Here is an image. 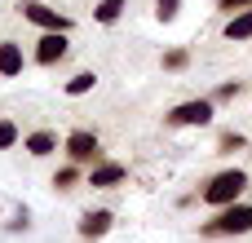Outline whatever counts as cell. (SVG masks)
Here are the masks:
<instances>
[{
  "mask_svg": "<svg viewBox=\"0 0 252 243\" xmlns=\"http://www.w3.org/2000/svg\"><path fill=\"white\" fill-rule=\"evenodd\" d=\"M111 226H115V213H111V208H89V213L75 221V235L84 243H97V239L111 235Z\"/></svg>",
  "mask_w": 252,
  "mask_h": 243,
  "instance_id": "cell-6",
  "label": "cell"
},
{
  "mask_svg": "<svg viewBox=\"0 0 252 243\" xmlns=\"http://www.w3.org/2000/svg\"><path fill=\"white\" fill-rule=\"evenodd\" d=\"M27 226H31V213L18 204V208L9 213V221H4V230H9V235H18V230H27Z\"/></svg>",
  "mask_w": 252,
  "mask_h": 243,
  "instance_id": "cell-19",
  "label": "cell"
},
{
  "mask_svg": "<svg viewBox=\"0 0 252 243\" xmlns=\"http://www.w3.org/2000/svg\"><path fill=\"white\" fill-rule=\"evenodd\" d=\"M159 62H164V71H186L190 66V49H168Z\"/></svg>",
  "mask_w": 252,
  "mask_h": 243,
  "instance_id": "cell-16",
  "label": "cell"
},
{
  "mask_svg": "<svg viewBox=\"0 0 252 243\" xmlns=\"http://www.w3.org/2000/svg\"><path fill=\"white\" fill-rule=\"evenodd\" d=\"M124 182H128V168H124V164H115V159L93 164V168H89V177H84V186H93V190H115V186H124Z\"/></svg>",
  "mask_w": 252,
  "mask_h": 243,
  "instance_id": "cell-8",
  "label": "cell"
},
{
  "mask_svg": "<svg viewBox=\"0 0 252 243\" xmlns=\"http://www.w3.org/2000/svg\"><path fill=\"white\" fill-rule=\"evenodd\" d=\"M248 146V137L239 133V128H221L217 133V155H235V151H244Z\"/></svg>",
  "mask_w": 252,
  "mask_h": 243,
  "instance_id": "cell-14",
  "label": "cell"
},
{
  "mask_svg": "<svg viewBox=\"0 0 252 243\" xmlns=\"http://www.w3.org/2000/svg\"><path fill=\"white\" fill-rule=\"evenodd\" d=\"M199 235H204V239H244V235H252V204L239 199V204H230V208H217V217L204 221Z\"/></svg>",
  "mask_w": 252,
  "mask_h": 243,
  "instance_id": "cell-2",
  "label": "cell"
},
{
  "mask_svg": "<svg viewBox=\"0 0 252 243\" xmlns=\"http://www.w3.org/2000/svg\"><path fill=\"white\" fill-rule=\"evenodd\" d=\"M62 151H66V164H75V168L102 164V137H97L93 128H71V133L62 137Z\"/></svg>",
  "mask_w": 252,
  "mask_h": 243,
  "instance_id": "cell-3",
  "label": "cell"
},
{
  "mask_svg": "<svg viewBox=\"0 0 252 243\" xmlns=\"http://www.w3.org/2000/svg\"><path fill=\"white\" fill-rule=\"evenodd\" d=\"M217 9H221L226 18H235V13H244V9H252V0H217Z\"/></svg>",
  "mask_w": 252,
  "mask_h": 243,
  "instance_id": "cell-21",
  "label": "cell"
},
{
  "mask_svg": "<svg viewBox=\"0 0 252 243\" xmlns=\"http://www.w3.org/2000/svg\"><path fill=\"white\" fill-rule=\"evenodd\" d=\"M248 186H252V177L244 168H221V173H213V177L199 186V204H208V208H230V204L244 199Z\"/></svg>",
  "mask_w": 252,
  "mask_h": 243,
  "instance_id": "cell-1",
  "label": "cell"
},
{
  "mask_svg": "<svg viewBox=\"0 0 252 243\" xmlns=\"http://www.w3.org/2000/svg\"><path fill=\"white\" fill-rule=\"evenodd\" d=\"M66 53H71V40H66L62 31H44V35L35 40V53H31V62H40V66H58Z\"/></svg>",
  "mask_w": 252,
  "mask_h": 243,
  "instance_id": "cell-7",
  "label": "cell"
},
{
  "mask_svg": "<svg viewBox=\"0 0 252 243\" xmlns=\"http://www.w3.org/2000/svg\"><path fill=\"white\" fill-rule=\"evenodd\" d=\"M244 80H226V84H217V93H213V102H235V97H244Z\"/></svg>",
  "mask_w": 252,
  "mask_h": 243,
  "instance_id": "cell-17",
  "label": "cell"
},
{
  "mask_svg": "<svg viewBox=\"0 0 252 243\" xmlns=\"http://www.w3.org/2000/svg\"><path fill=\"white\" fill-rule=\"evenodd\" d=\"M18 13H22L31 27H40V31H62V35H71V27H75L66 13H58V9H53V4H44V0H22V4H18Z\"/></svg>",
  "mask_w": 252,
  "mask_h": 243,
  "instance_id": "cell-5",
  "label": "cell"
},
{
  "mask_svg": "<svg viewBox=\"0 0 252 243\" xmlns=\"http://www.w3.org/2000/svg\"><path fill=\"white\" fill-rule=\"evenodd\" d=\"M177 13H182V0H155V18L159 22H177Z\"/></svg>",
  "mask_w": 252,
  "mask_h": 243,
  "instance_id": "cell-20",
  "label": "cell"
},
{
  "mask_svg": "<svg viewBox=\"0 0 252 243\" xmlns=\"http://www.w3.org/2000/svg\"><path fill=\"white\" fill-rule=\"evenodd\" d=\"M18 142H22V133H18V124L0 115V151H13Z\"/></svg>",
  "mask_w": 252,
  "mask_h": 243,
  "instance_id": "cell-18",
  "label": "cell"
},
{
  "mask_svg": "<svg viewBox=\"0 0 252 243\" xmlns=\"http://www.w3.org/2000/svg\"><path fill=\"white\" fill-rule=\"evenodd\" d=\"M80 182H84V173H80L75 164H62V168L53 173V190H62V195H66V190H75Z\"/></svg>",
  "mask_w": 252,
  "mask_h": 243,
  "instance_id": "cell-15",
  "label": "cell"
},
{
  "mask_svg": "<svg viewBox=\"0 0 252 243\" xmlns=\"http://www.w3.org/2000/svg\"><path fill=\"white\" fill-rule=\"evenodd\" d=\"M22 151H27L31 159H49V155L58 151V133H53V128H35V133L22 137Z\"/></svg>",
  "mask_w": 252,
  "mask_h": 243,
  "instance_id": "cell-10",
  "label": "cell"
},
{
  "mask_svg": "<svg viewBox=\"0 0 252 243\" xmlns=\"http://www.w3.org/2000/svg\"><path fill=\"white\" fill-rule=\"evenodd\" d=\"M27 71V53L18 40H0V80H18Z\"/></svg>",
  "mask_w": 252,
  "mask_h": 243,
  "instance_id": "cell-9",
  "label": "cell"
},
{
  "mask_svg": "<svg viewBox=\"0 0 252 243\" xmlns=\"http://www.w3.org/2000/svg\"><path fill=\"white\" fill-rule=\"evenodd\" d=\"M93 89H97V71H75V75L62 84L66 97H84V93H93Z\"/></svg>",
  "mask_w": 252,
  "mask_h": 243,
  "instance_id": "cell-13",
  "label": "cell"
},
{
  "mask_svg": "<svg viewBox=\"0 0 252 243\" xmlns=\"http://www.w3.org/2000/svg\"><path fill=\"white\" fill-rule=\"evenodd\" d=\"M221 35H226V40H235V44H244V40H252V9H244V13H235V18H226Z\"/></svg>",
  "mask_w": 252,
  "mask_h": 243,
  "instance_id": "cell-11",
  "label": "cell"
},
{
  "mask_svg": "<svg viewBox=\"0 0 252 243\" xmlns=\"http://www.w3.org/2000/svg\"><path fill=\"white\" fill-rule=\"evenodd\" d=\"M213 115H217V102H213V97H190V102H177V106L164 115V124H168V128H208Z\"/></svg>",
  "mask_w": 252,
  "mask_h": 243,
  "instance_id": "cell-4",
  "label": "cell"
},
{
  "mask_svg": "<svg viewBox=\"0 0 252 243\" xmlns=\"http://www.w3.org/2000/svg\"><path fill=\"white\" fill-rule=\"evenodd\" d=\"M124 9H128V0H97L93 4V22L97 27H115L124 18Z\"/></svg>",
  "mask_w": 252,
  "mask_h": 243,
  "instance_id": "cell-12",
  "label": "cell"
}]
</instances>
